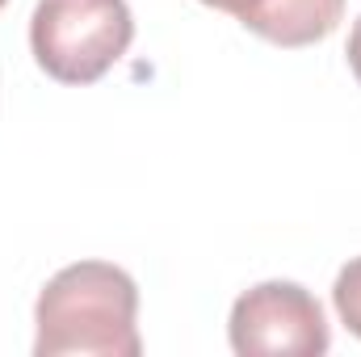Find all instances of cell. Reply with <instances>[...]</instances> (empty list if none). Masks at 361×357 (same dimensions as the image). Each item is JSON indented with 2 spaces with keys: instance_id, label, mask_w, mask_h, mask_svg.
<instances>
[{
  "instance_id": "6da1fadb",
  "label": "cell",
  "mask_w": 361,
  "mask_h": 357,
  "mask_svg": "<svg viewBox=\"0 0 361 357\" xmlns=\"http://www.w3.org/2000/svg\"><path fill=\"white\" fill-rule=\"evenodd\" d=\"M34 328L38 357H139V286L109 261H76L42 286Z\"/></svg>"
},
{
  "instance_id": "7a4b0ae2",
  "label": "cell",
  "mask_w": 361,
  "mask_h": 357,
  "mask_svg": "<svg viewBox=\"0 0 361 357\" xmlns=\"http://www.w3.org/2000/svg\"><path fill=\"white\" fill-rule=\"evenodd\" d=\"M135 38L126 0H38L30 17L34 63L59 85L101 80Z\"/></svg>"
},
{
  "instance_id": "3957f363",
  "label": "cell",
  "mask_w": 361,
  "mask_h": 357,
  "mask_svg": "<svg viewBox=\"0 0 361 357\" xmlns=\"http://www.w3.org/2000/svg\"><path fill=\"white\" fill-rule=\"evenodd\" d=\"M227 337L240 357H319L332 345V328L324 320L319 298L298 282H261L244 290L231 303Z\"/></svg>"
},
{
  "instance_id": "277c9868",
  "label": "cell",
  "mask_w": 361,
  "mask_h": 357,
  "mask_svg": "<svg viewBox=\"0 0 361 357\" xmlns=\"http://www.w3.org/2000/svg\"><path fill=\"white\" fill-rule=\"evenodd\" d=\"M202 4L231 13L244 30L286 51L324 42L345 17V0H202Z\"/></svg>"
},
{
  "instance_id": "5b68a950",
  "label": "cell",
  "mask_w": 361,
  "mask_h": 357,
  "mask_svg": "<svg viewBox=\"0 0 361 357\" xmlns=\"http://www.w3.org/2000/svg\"><path fill=\"white\" fill-rule=\"evenodd\" d=\"M332 303H336V315L341 324L361 341V257H353L349 265L336 273V286H332Z\"/></svg>"
},
{
  "instance_id": "8992f818",
  "label": "cell",
  "mask_w": 361,
  "mask_h": 357,
  "mask_svg": "<svg viewBox=\"0 0 361 357\" xmlns=\"http://www.w3.org/2000/svg\"><path fill=\"white\" fill-rule=\"evenodd\" d=\"M345 59H349V72L357 76V85H361V17L353 21V30H349V47H345Z\"/></svg>"
},
{
  "instance_id": "52a82bcc",
  "label": "cell",
  "mask_w": 361,
  "mask_h": 357,
  "mask_svg": "<svg viewBox=\"0 0 361 357\" xmlns=\"http://www.w3.org/2000/svg\"><path fill=\"white\" fill-rule=\"evenodd\" d=\"M4 4H8V0H0V8H4Z\"/></svg>"
}]
</instances>
